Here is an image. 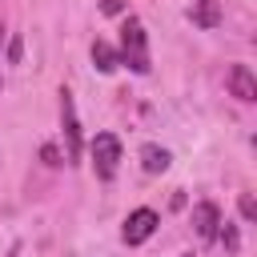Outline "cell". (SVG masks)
Masks as SVG:
<instances>
[{"label":"cell","instance_id":"obj_12","mask_svg":"<svg viewBox=\"0 0 257 257\" xmlns=\"http://www.w3.org/2000/svg\"><path fill=\"white\" fill-rule=\"evenodd\" d=\"M100 12H108V16L124 12V0H100Z\"/></svg>","mask_w":257,"mask_h":257},{"label":"cell","instance_id":"obj_13","mask_svg":"<svg viewBox=\"0 0 257 257\" xmlns=\"http://www.w3.org/2000/svg\"><path fill=\"white\" fill-rule=\"evenodd\" d=\"M40 157H44V161H48V165H60V153H56V149H52V145H44V149H40Z\"/></svg>","mask_w":257,"mask_h":257},{"label":"cell","instance_id":"obj_7","mask_svg":"<svg viewBox=\"0 0 257 257\" xmlns=\"http://www.w3.org/2000/svg\"><path fill=\"white\" fill-rule=\"evenodd\" d=\"M189 20H193L197 28H217V24H221V4H217V0H193Z\"/></svg>","mask_w":257,"mask_h":257},{"label":"cell","instance_id":"obj_3","mask_svg":"<svg viewBox=\"0 0 257 257\" xmlns=\"http://www.w3.org/2000/svg\"><path fill=\"white\" fill-rule=\"evenodd\" d=\"M60 120H64V157L68 165L80 161V124H76V104H72V92L60 88Z\"/></svg>","mask_w":257,"mask_h":257},{"label":"cell","instance_id":"obj_1","mask_svg":"<svg viewBox=\"0 0 257 257\" xmlns=\"http://www.w3.org/2000/svg\"><path fill=\"white\" fill-rule=\"evenodd\" d=\"M120 64H128L133 72H149L153 64H149V32H145V24L137 20V16H128L124 24H120Z\"/></svg>","mask_w":257,"mask_h":257},{"label":"cell","instance_id":"obj_14","mask_svg":"<svg viewBox=\"0 0 257 257\" xmlns=\"http://www.w3.org/2000/svg\"><path fill=\"white\" fill-rule=\"evenodd\" d=\"M0 40H4V28H0Z\"/></svg>","mask_w":257,"mask_h":257},{"label":"cell","instance_id":"obj_8","mask_svg":"<svg viewBox=\"0 0 257 257\" xmlns=\"http://www.w3.org/2000/svg\"><path fill=\"white\" fill-rule=\"evenodd\" d=\"M92 64H96L100 72H116L120 56H116V48H112L108 40H92Z\"/></svg>","mask_w":257,"mask_h":257},{"label":"cell","instance_id":"obj_11","mask_svg":"<svg viewBox=\"0 0 257 257\" xmlns=\"http://www.w3.org/2000/svg\"><path fill=\"white\" fill-rule=\"evenodd\" d=\"M241 217H245V221H253V217H257V205H253V197H241Z\"/></svg>","mask_w":257,"mask_h":257},{"label":"cell","instance_id":"obj_2","mask_svg":"<svg viewBox=\"0 0 257 257\" xmlns=\"http://www.w3.org/2000/svg\"><path fill=\"white\" fill-rule=\"evenodd\" d=\"M88 153H92L96 177H100V181H112V177H116V165H120V141H116L112 133H96L92 145H88Z\"/></svg>","mask_w":257,"mask_h":257},{"label":"cell","instance_id":"obj_10","mask_svg":"<svg viewBox=\"0 0 257 257\" xmlns=\"http://www.w3.org/2000/svg\"><path fill=\"white\" fill-rule=\"evenodd\" d=\"M217 237H221V245H225L229 253H237V229H233L229 221H221V225H217Z\"/></svg>","mask_w":257,"mask_h":257},{"label":"cell","instance_id":"obj_6","mask_svg":"<svg viewBox=\"0 0 257 257\" xmlns=\"http://www.w3.org/2000/svg\"><path fill=\"white\" fill-rule=\"evenodd\" d=\"M217 225H221V209H217L213 201L193 205V233H197L201 241H213V237H217Z\"/></svg>","mask_w":257,"mask_h":257},{"label":"cell","instance_id":"obj_9","mask_svg":"<svg viewBox=\"0 0 257 257\" xmlns=\"http://www.w3.org/2000/svg\"><path fill=\"white\" fill-rule=\"evenodd\" d=\"M169 149H161V145H145L141 149V165H145V173H165L169 169Z\"/></svg>","mask_w":257,"mask_h":257},{"label":"cell","instance_id":"obj_5","mask_svg":"<svg viewBox=\"0 0 257 257\" xmlns=\"http://www.w3.org/2000/svg\"><path fill=\"white\" fill-rule=\"evenodd\" d=\"M229 92H233L237 100H245V104L257 100V76H253L249 64H233V68H229Z\"/></svg>","mask_w":257,"mask_h":257},{"label":"cell","instance_id":"obj_4","mask_svg":"<svg viewBox=\"0 0 257 257\" xmlns=\"http://www.w3.org/2000/svg\"><path fill=\"white\" fill-rule=\"evenodd\" d=\"M157 225H161V217H157L153 209H133V213L124 217V245L149 241V237L157 233Z\"/></svg>","mask_w":257,"mask_h":257}]
</instances>
